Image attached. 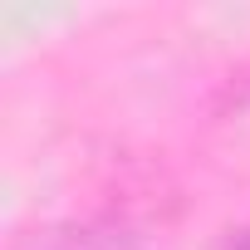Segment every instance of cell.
Segmentation results:
<instances>
[{
    "instance_id": "1",
    "label": "cell",
    "mask_w": 250,
    "mask_h": 250,
    "mask_svg": "<svg viewBox=\"0 0 250 250\" xmlns=\"http://www.w3.org/2000/svg\"><path fill=\"white\" fill-rule=\"evenodd\" d=\"M10 250H157L143 230L113 226V221H59L35 226L10 240Z\"/></svg>"
},
{
    "instance_id": "2",
    "label": "cell",
    "mask_w": 250,
    "mask_h": 250,
    "mask_svg": "<svg viewBox=\"0 0 250 250\" xmlns=\"http://www.w3.org/2000/svg\"><path fill=\"white\" fill-rule=\"evenodd\" d=\"M226 250H250V226L230 230V235H226Z\"/></svg>"
}]
</instances>
